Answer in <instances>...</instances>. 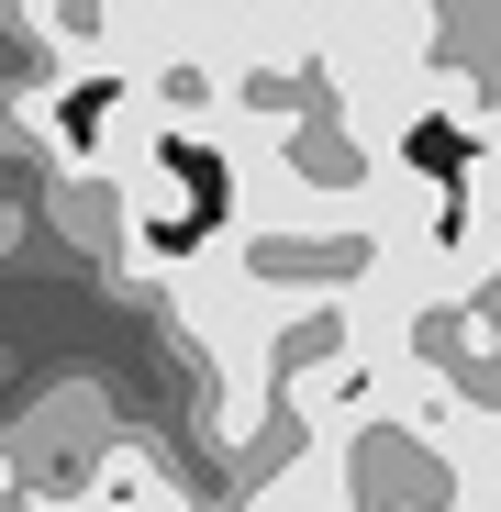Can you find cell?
<instances>
[{
    "instance_id": "obj_1",
    "label": "cell",
    "mask_w": 501,
    "mask_h": 512,
    "mask_svg": "<svg viewBox=\"0 0 501 512\" xmlns=\"http://www.w3.org/2000/svg\"><path fill=\"white\" fill-rule=\"evenodd\" d=\"M67 501H78V512H201V501L179 490V468H167L145 435H101Z\"/></svg>"
},
{
    "instance_id": "obj_2",
    "label": "cell",
    "mask_w": 501,
    "mask_h": 512,
    "mask_svg": "<svg viewBox=\"0 0 501 512\" xmlns=\"http://www.w3.org/2000/svg\"><path fill=\"white\" fill-rule=\"evenodd\" d=\"M0 512H56V490H34V479H12V490H0Z\"/></svg>"
}]
</instances>
